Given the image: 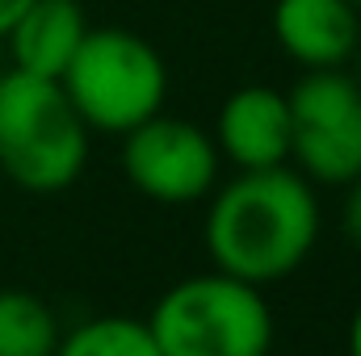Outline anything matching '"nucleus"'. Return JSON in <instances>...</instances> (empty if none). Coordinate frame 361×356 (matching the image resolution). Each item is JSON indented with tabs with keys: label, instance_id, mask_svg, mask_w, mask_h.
<instances>
[{
	"label": "nucleus",
	"instance_id": "obj_1",
	"mask_svg": "<svg viewBox=\"0 0 361 356\" xmlns=\"http://www.w3.org/2000/svg\"><path fill=\"white\" fill-rule=\"evenodd\" d=\"M319 243V201L315 184L298 168H252L235 180L219 184L206 210V252L214 268L273 285L290 272Z\"/></svg>",
	"mask_w": 361,
	"mask_h": 356
},
{
	"label": "nucleus",
	"instance_id": "obj_7",
	"mask_svg": "<svg viewBox=\"0 0 361 356\" xmlns=\"http://www.w3.org/2000/svg\"><path fill=\"white\" fill-rule=\"evenodd\" d=\"M214 147L240 172L290 164V101L269 84L235 89L214 122Z\"/></svg>",
	"mask_w": 361,
	"mask_h": 356
},
{
	"label": "nucleus",
	"instance_id": "obj_13",
	"mask_svg": "<svg viewBox=\"0 0 361 356\" xmlns=\"http://www.w3.org/2000/svg\"><path fill=\"white\" fill-rule=\"evenodd\" d=\"M25 4H30V0H0V42H4V34L13 30V21L25 13Z\"/></svg>",
	"mask_w": 361,
	"mask_h": 356
},
{
	"label": "nucleus",
	"instance_id": "obj_2",
	"mask_svg": "<svg viewBox=\"0 0 361 356\" xmlns=\"http://www.w3.org/2000/svg\"><path fill=\"white\" fill-rule=\"evenodd\" d=\"M89 126L59 80L0 72V177L25 193H63L89 164Z\"/></svg>",
	"mask_w": 361,
	"mask_h": 356
},
{
	"label": "nucleus",
	"instance_id": "obj_16",
	"mask_svg": "<svg viewBox=\"0 0 361 356\" xmlns=\"http://www.w3.org/2000/svg\"><path fill=\"white\" fill-rule=\"evenodd\" d=\"M349 4H353V8H357V13H361V0H349Z\"/></svg>",
	"mask_w": 361,
	"mask_h": 356
},
{
	"label": "nucleus",
	"instance_id": "obj_11",
	"mask_svg": "<svg viewBox=\"0 0 361 356\" xmlns=\"http://www.w3.org/2000/svg\"><path fill=\"white\" fill-rule=\"evenodd\" d=\"M51 356H164L147 319L126 314H101L72 331H59V344Z\"/></svg>",
	"mask_w": 361,
	"mask_h": 356
},
{
	"label": "nucleus",
	"instance_id": "obj_10",
	"mask_svg": "<svg viewBox=\"0 0 361 356\" xmlns=\"http://www.w3.org/2000/svg\"><path fill=\"white\" fill-rule=\"evenodd\" d=\"M55 344V310L30 289H0V356H51Z\"/></svg>",
	"mask_w": 361,
	"mask_h": 356
},
{
	"label": "nucleus",
	"instance_id": "obj_6",
	"mask_svg": "<svg viewBox=\"0 0 361 356\" xmlns=\"http://www.w3.org/2000/svg\"><path fill=\"white\" fill-rule=\"evenodd\" d=\"M219 160L223 155L214 134H206L197 122L169 117L164 109L122 134V172L160 205H189L210 197L219 184Z\"/></svg>",
	"mask_w": 361,
	"mask_h": 356
},
{
	"label": "nucleus",
	"instance_id": "obj_5",
	"mask_svg": "<svg viewBox=\"0 0 361 356\" xmlns=\"http://www.w3.org/2000/svg\"><path fill=\"white\" fill-rule=\"evenodd\" d=\"M290 101V160L311 184L361 177V80L349 68L302 72Z\"/></svg>",
	"mask_w": 361,
	"mask_h": 356
},
{
	"label": "nucleus",
	"instance_id": "obj_15",
	"mask_svg": "<svg viewBox=\"0 0 361 356\" xmlns=\"http://www.w3.org/2000/svg\"><path fill=\"white\" fill-rule=\"evenodd\" d=\"M349 63H353V76L361 80V42H357V51H353V59H349Z\"/></svg>",
	"mask_w": 361,
	"mask_h": 356
},
{
	"label": "nucleus",
	"instance_id": "obj_8",
	"mask_svg": "<svg viewBox=\"0 0 361 356\" xmlns=\"http://www.w3.org/2000/svg\"><path fill=\"white\" fill-rule=\"evenodd\" d=\"M273 38L307 72L349 68L361 42V13L349 0H277Z\"/></svg>",
	"mask_w": 361,
	"mask_h": 356
},
{
	"label": "nucleus",
	"instance_id": "obj_14",
	"mask_svg": "<svg viewBox=\"0 0 361 356\" xmlns=\"http://www.w3.org/2000/svg\"><path fill=\"white\" fill-rule=\"evenodd\" d=\"M349 356H361V306L349 319Z\"/></svg>",
	"mask_w": 361,
	"mask_h": 356
},
{
	"label": "nucleus",
	"instance_id": "obj_12",
	"mask_svg": "<svg viewBox=\"0 0 361 356\" xmlns=\"http://www.w3.org/2000/svg\"><path fill=\"white\" fill-rule=\"evenodd\" d=\"M345 189L349 193H345V205H341V227H345L349 243L361 248V177H353Z\"/></svg>",
	"mask_w": 361,
	"mask_h": 356
},
{
	"label": "nucleus",
	"instance_id": "obj_4",
	"mask_svg": "<svg viewBox=\"0 0 361 356\" xmlns=\"http://www.w3.org/2000/svg\"><path fill=\"white\" fill-rule=\"evenodd\" d=\"M59 84L80 122L97 134H126L156 117L169 101V68L135 30H92L76 46Z\"/></svg>",
	"mask_w": 361,
	"mask_h": 356
},
{
	"label": "nucleus",
	"instance_id": "obj_9",
	"mask_svg": "<svg viewBox=\"0 0 361 356\" xmlns=\"http://www.w3.org/2000/svg\"><path fill=\"white\" fill-rule=\"evenodd\" d=\"M85 34H89V17L80 0H30L25 13L4 34V46L17 72L59 80Z\"/></svg>",
	"mask_w": 361,
	"mask_h": 356
},
{
	"label": "nucleus",
	"instance_id": "obj_3",
	"mask_svg": "<svg viewBox=\"0 0 361 356\" xmlns=\"http://www.w3.org/2000/svg\"><path fill=\"white\" fill-rule=\"evenodd\" d=\"M164 356H269L273 310L261 285L223 268L185 276L160 293L147 319Z\"/></svg>",
	"mask_w": 361,
	"mask_h": 356
}]
</instances>
